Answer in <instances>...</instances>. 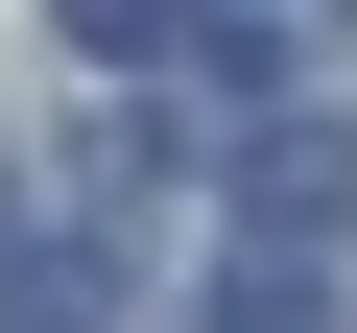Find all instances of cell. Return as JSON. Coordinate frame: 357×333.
I'll return each mask as SVG.
<instances>
[{"label": "cell", "mask_w": 357, "mask_h": 333, "mask_svg": "<svg viewBox=\"0 0 357 333\" xmlns=\"http://www.w3.org/2000/svg\"><path fill=\"white\" fill-rule=\"evenodd\" d=\"M191 333H333V286H310V262H262V238H238V286H191Z\"/></svg>", "instance_id": "3"}, {"label": "cell", "mask_w": 357, "mask_h": 333, "mask_svg": "<svg viewBox=\"0 0 357 333\" xmlns=\"http://www.w3.org/2000/svg\"><path fill=\"white\" fill-rule=\"evenodd\" d=\"M0 333H96V238H0Z\"/></svg>", "instance_id": "2"}, {"label": "cell", "mask_w": 357, "mask_h": 333, "mask_svg": "<svg viewBox=\"0 0 357 333\" xmlns=\"http://www.w3.org/2000/svg\"><path fill=\"white\" fill-rule=\"evenodd\" d=\"M48 24H72L96 72H167V48H191V0H48Z\"/></svg>", "instance_id": "4"}, {"label": "cell", "mask_w": 357, "mask_h": 333, "mask_svg": "<svg viewBox=\"0 0 357 333\" xmlns=\"http://www.w3.org/2000/svg\"><path fill=\"white\" fill-rule=\"evenodd\" d=\"M215 215H238L262 262H333V215H357V143H333V119H262V143L215 166Z\"/></svg>", "instance_id": "1"}]
</instances>
